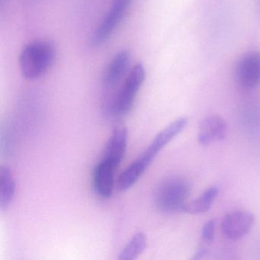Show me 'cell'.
I'll return each instance as SVG.
<instances>
[{"mask_svg":"<svg viewBox=\"0 0 260 260\" xmlns=\"http://www.w3.org/2000/svg\"><path fill=\"white\" fill-rule=\"evenodd\" d=\"M127 144V131L124 127H118L112 132L106 149L103 159L118 167L123 160Z\"/></svg>","mask_w":260,"mask_h":260,"instance_id":"11","label":"cell"},{"mask_svg":"<svg viewBox=\"0 0 260 260\" xmlns=\"http://www.w3.org/2000/svg\"><path fill=\"white\" fill-rule=\"evenodd\" d=\"M187 124L188 119L184 117L175 120L173 122L157 134L150 145L146 149L145 151L138 157V159L148 168L158 153L185 128Z\"/></svg>","mask_w":260,"mask_h":260,"instance_id":"5","label":"cell"},{"mask_svg":"<svg viewBox=\"0 0 260 260\" xmlns=\"http://www.w3.org/2000/svg\"><path fill=\"white\" fill-rule=\"evenodd\" d=\"M206 252L207 249L206 248H205V246H200V247L197 249V251H196V253L194 254L193 258H194V259H199V258H202V257L205 256Z\"/></svg>","mask_w":260,"mask_h":260,"instance_id":"17","label":"cell"},{"mask_svg":"<svg viewBox=\"0 0 260 260\" xmlns=\"http://www.w3.org/2000/svg\"><path fill=\"white\" fill-rule=\"evenodd\" d=\"M146 170L147 169L138 159H135L124 170L118 178V189L121 191H127L139 180Z\"/></svg>","mask_w":260,"mask_h":260,"instance_id":"14","label":"cell"},{"mask_svg":"<svg viewBox=\"0 0 260 260\" xmlns=\"http://www.w3.org/2000/svg\"><path fill=\"white\" fill-rule=\"evenodd\" d=\"M56 48L48 40H36L23 47L19 54V68L24 78L36 80L45 74L54 63Z\"/></svg>","mask_w":260,"mask_h":260,"instance_id":"1","label":"cell"},{"mask_svg":"<svg viewBox=\"0 0 260 260\" xmlns=\"http://www.w3.org/2000/svg\"><path fill=\"white\" fill-rule=\"evenodd\" d=\"M236 79L241 87L254 89L260 84V52L249 53L242 57L236 69Z\"/></svg>","mask_w":260,"mask_h":260,"instance_id":"7","label":"cell"},{"mask_svg":"<svg viewBox=\"0 0 260 260\" xmlns=\"http://www.w3.org/2000/svg\"><path fill=\"white\" fill-rule=\"evenodd\" d=\"M255 223V216L245 210L228 213L221 223L222 234L230 240H236L245 237Z\"/></svg>","mask_w":260,"mask_h":260,"instance_id":"6","label":"cell"},{"mask_svg":"<svg viewBox=\"0 0 260 260\" xmlns=\"http://www.w3.org/2000/svg\"><path fill=\"white\" fill-rule=\"evenodd\" d=\"M16 185L11 170L7 166L0 168V209L4 211L11 205L15 194Z\"/></svg>","mask_w":260,"mask_h":260,"instance_id":"12","label":"cell"},{"mask_svg":"<svg viewBox=\"0 0 260 260\" xmlns=\"http://www.w3.org/2000/svg\"><path fill=\"white\" fill-rule=\"evenodd\" d=\"M132 0H112V6L106 17L94 31L90 39L92 47L99 46L106 42L113 34L115 28L119 25L126 12L128 10Z\"/></svg>","mask_w":260,"mask_h":260,"instance_id":"4","label":"cell"},{"mask_svg":"<svg viewBox=\"0 0 260 260\" xmlns=\"http://www.w3.org/2000/svg\"><path fill=\"white\" fill-rule=\"evenodd\" d=\"M191 185L182 176H170L159 182L155 191L156 207L166 213L184 212Z\"/></svg>","mask_w":260,"mask_h":260,"instance_id":"2","label":"cell"},{"mask_svg":"<svg viewBox=\"0 0 260 260\" xmlns=\"http://www.w3.org/2000/svg\"><path fill=\"white\" fill-rule=\"evenodd\" d=\"M215 234V221L210 220L204 224L202 230V242L204 246H208L212 243Z\"/></svg>","mask_w":260,"mask_h":260,"instance_id":"16","label":"cell"},{"mask_svg":"<svg viewBox=\"0 0 260 260\" xmlns=\"http://www.w3.org/2000/svg\"><path fill=\"white\" fill-rule=\"evenodd\" d=\"M116 168L104 159H101L94 168L92 176L94 189L100 197L109 199L113 194Z\"/></svg>","mask_w":260,"mask_h":260,"instance_id":"10","label":"cell"},{"mask_svg":"<svg viewBox=\"0 0 260 260\" xmlns=\"http://www.w3.org/2000/svg\"><path fill=\"white\" fill-rule=\"evenodd\" d=\"M219 194L217 187H211L204 191L197 199L188 202L184 212L191 214H201L209 211Z\"/></svg>","mask_w":260,"mask_h":260,"instance_id":"13","label":"cell"},{"mask_svg":"<svg viewBox=\"0 0 260 260\" xmlns=\"http://www.w3.org/2000/svg\"><path fill=\"white\" fill-rule=\"evenodd\" d=\"M130 53L121 51L117 53L106 68L103 77V86L106 91L113 90L117 87L130 64Z\"/></svg>","mask_w":260,"mask_h":260,"instance_id":"9","label":"cell"},{"mask_svg":"<svg viewBox=\"0 0 260 260\" xmlns=\"http://www.w3.org/2000/svg\"><path fill=\"white\" fill-rule=\"evenodd\" d=\"M147 239L143 232L134 235L118 255V260H134L138 258L146 249Z\"/></svg>","mask_w":260,"mask_h":260,"instance_id":"15","label":"cell"},{"mask_svg":"<svg viewBox=\"0 0 260 260\" xmlns=\"http://www.w3.org/2000/svg\"><path fill=\"white\" fill-rule=\"evenodd\" d=\"M228 132V124L223 118L218 115H210L201 121L198 140L202 145L208 146L211 143L223 141Z\"/></svg>","mask_w":260,"mask_h":260,"instance_id":"8","label":"cell"},{"mask_svg":"<svg viewBox=\"0 0 260 260\" xmlns=\"http://www.w3.org/2000/svg\"><path fill=\"white\" fill-rule=\"evenodd\" d=\"M145 80V70L142 63H136L131 69L122 86L108 103V111L113 116L122 117L130 112L135 98Z\"/></svg>","mask_w":260,"mask_h":260,"instance_id":"3","label":"cell"}]
</instances>
